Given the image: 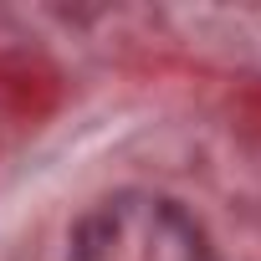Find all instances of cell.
<instances>
[{
  "label": "cell",
  "instance_id": "obj_1",
  "mask_svg": "<svg viewBox=\"0 0 261 261\" xmlns=\"http://www.w3.org/2000/svg\"><path fill=\"white\" fill-rule=\"evenodd\" d=\"M67 261H215V246L179 200L118 190L77 220Z\"/></svg>",
  "mask_w": 261,
  "mask_h": 261
}]
</instances>
